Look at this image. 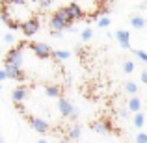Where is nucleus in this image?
I'll use <instances>...</instances> for the list:
<instances>
[{
	"label": "nucleus",
	"mask_w": 147,
	"mask_h": 143,
	"mask_svg": "<svg viewBox=\"0 0 147 143\" xmlns=\"http://www.w3.org/2000/svg\"><path fill=\"white\" fill-rule=\"evenodd\" d=\"M30 48L34 50V54H36L39 60H47V58L54 56L52 48H50L47 43H30Z\"/></svg>",
	"instance_id": "f257e3e1"
},
{
	"label": "nucleus",
	"mask_w": 147,
	"mask_h": 143,
	"mask_svg": "<svg viewBox=\"0 0 147 143\" xmlns=\"http://www.w3.org/2000/svg\"><path fill=\"white\" fill-rule=\"evenodd\" d=\"M21 30H22V34H24L26 37H32L34 34H37V30H39V21L34 19V17L26 19L24 22H21Z\"/></svg>",
	"instance_id": "f03ea898"
},
{
	"label": "nucleus",
	"mask_w": 147,
	"mask_h": 143,
	"mask_svg": "<svg viewBox=\"0 0 147 143\" xmlns=\"http://www.w3.org/2000/svg\"><path fill=\"white\" fill-rule=\"evenodd\" d=\"M22 61H24V56H22V50L21 48H11L9 52H7L6 60H4V63H9V65H17V67H22Z\"/></svg>",
	"instance_id": "7ed1b4c3"
},
{
	"label": "nucleus",
	"mask_w": 147,
	"mask_h": 143,
	"mask_svg": "<svg viewBox=\"0 0 147 143\" xmlns=\"http://www.w3.org/2000/svg\"><path fill=\"white\" fill-rule=\"evenodd\" d=\"M26 119H28V123L34 126V130H37L39 134H47L49 130H50V125L45 119H41V117H34V115H26Z\"/></svg>",
	"instance_id": "20e7f679"
},
{
	"label": "nucleus",
	"mask_w": 147,
	"mask_h": 143,
	"mask_svg": "<svg viewBox=\"0 0 147 143\" xmlns=\"http://www.w3.org/2000/svg\"><path fill=\"white\" fill-rule=\"evenodd\" d=\"M50 28H52V32H63V30H69L71 26H69V22L65 21L63 17H60L58 13H54L52 19H50Z\"/></svg>",
	"instance_id": "39448f33"
},
{
	"label": "nucleus",
	"mask_w": 147,
	"mask_h": 143,
	"mask_svg": "<svg viewBox=\"0 0 147 143\" xmlns=\"http://www.w3.org/2000/svg\"><path fill=\"white\" fill-rule=\"evenodd\" d=\"M4 69H6V73L9 75V78H13V80H19V82H24V80H26V75H24V71H22L21 67H17V65L4 63Z\"/></svg>",
	"instance_id": "423d86ee"
},
{
	"label": "nucleus",
	"mask_w": 147,
	"mask_h": 143,
	"mask_svg": "<svg viewBox=\"0 0 147 143\" xmlns=\"http://www.w3.org/2000/svg\"><path fill=\"white\" fill-rule=\"evenodd\" d=\"M28 93H30L28 86H19V87H15V89L11 91V99H13L15 104H21L22 100L28 97Z\"/></svg>",
	"instance_id": "0eeeda50"
},
{
	"label": "nucleus",
	"mask_w": 147,
	"mask_h": 143,
	"mask_svg": "<svg viewBox=\"0 0 147 143\" xmlns=\"http://www.w3.org/2000/svg\"><path fill=\"white\" fill-rule=\"evenodd\" d=\"M58 110H60L61 115H65V117H71L73 111H75V106H73V104L69 102L67 99H63V97H61V99L58 100Z\"/></svg>",
	"instance_id": "6e6552de"
},
{
	"label": "nucleus",
	"mask_w": 147,
	"mask_h": 143,
	"mask_svg": "<svg viewBox=\"0 0 147 143\" xmlns=\"http://www.w3.org/2000/svg\"><path fill=\"white\" fill-rule=\"evenodd\" d=\"M67 9H69V15H71L73 22H75V21H80V19L84 17V9H82V6H80L78 2H71L67 6Z\"/></svg>",
	"instance_id": "1a4fd4ad"
},
{
	"label": "nucleus",
	"mask_w": 147,
	"mask_h": 143,
	"mask_svg": "<svg viewBox=\"0 0 147 143\" xmlns=\"http://www.w3.org/2000/svg\"><path fill=\"white\" fill-rule=\"evenodd\" d=\"M115 37H117L119 45H121V47L125 48V50H129V48H130V43H129L130 34L127 32V30H117V32H115Z\"/></svg>",
	"instance_id": "9d476101"
},
{
	"label": "nucleus",
	"mask_w": 147,
	"mask_h": 143,
	"mask_svg": "<svg viewBox=\"0 0 147 143\" xmlns=\"http://www.w3.org/2000/svg\"><path fill=\"white\" fill-rule=\"evenodd\" d=\"M45 93H47V97H50V99H61L60 84H50V86H47L45 87Z\"/></svg>",
	"instance_id": "9b49d317"
},
{
	"label": "nucleus",
	"mask_w": 147,
	"mask_h": 143,
	"mask_svg": "<svg viewBox=\"0 0 147 143\" xmlns=\"http://www.w3.org/2000/svg\"><path fill=\"white\" fill-rule=\"evenodd\" d=\"M93 130L99 134H108L112 130V125L108 121H97V123H93Z\"/></svg>",
	"instance_id": "f8f14e48"
},
{
	"label": "nucleus",
	"mask_w": 147,
	"mask_h": 143,
	"mask_svg": "<svg viewBox=\"0 0 147 143\" xmlns=\"http://www.w3.org/2000/svg\"><path fill=\"white\" fill-rule=\"evenodd\" d=\"M129 110L134 111V113H140V110H142V100L138 99V97L129 99Z\"/></svg>",
	"instance_id": "ddd939ff"
},
{
	"label": "nucleus",
	"mask_w": 147,
	"mask_h": 143,
	"mask_svg": "<svg viewBox=\"0 0 147 143\" xmlns=\"http://www.w3.org/2000/svg\"><path fill=\"white\" fill-rule=\"evenodd\" d=\"M130 24H132L136 30H142V28H145L147 21H145L144 17H140V15H136V17H132V19H130Z\"/></svg>",
	"instance_id": "4468645a"
},
{
	"label": "nucleus",
	"mask_w": 147,
	"mask_h": 143,
	"mask_svg": "<svg viewBox=\"0 0 147 143\" xmlns=\"http://www.w3.org/2000/svg\"><path fill=\"white\" fill-rule=\"evenodd\" d=\"M56 13H58V15H60V17H63V19H65V21H67V22H69V26H71V24H73V19H71V15H69V9H67V6H63V7H60V9H58V11H56Z\"/></svg>",
	"instance_id": "2eb2a0df"
},
{
	"label": "nucleus",
	"mask_w": 147,
	"mask_h": 143,
	"mask_svg": "<svg viewBox=\"0 0 147 143\" xmlns=\"http://www.w3.org/2000/svg\"><path fill=\"white\" fill-rule=\"evenodd\" d=\"M80 134H82V128H80L78 125H75V126L69 128V138H71V140H78Z\"/></svg>",
	"instance_id": "dca6fc26"
},
{
	"label": "nucleus",
	"mask_w": 147,
	"mask_h": 143,
	"mask_svg": "<svg viewBox=\"0 0 147 143\" xmlns=\"http://www.w3.org/2000/svg\"><path fill=\"white\" fill-rule=\"evenodd\" d=\"M144 125H145V115L144 113H134V126L142 128Z\"/></svg>",
	"instance_id": "f3484780"
},
{
	"label": "nucleus",
	"mask_w": 147,
	"mask_h": 143,
	"mask_svg": "<svg viewBox=\"0 0 147 143\" xmlns=\"http://www.w3.org/2000/svg\"><path fill=\"white\" fill-rule=\"evenodd\" d=\"M54 58H56V60H69V58H71V52H69V50H54Z\"/></svg>",
	"instance_id": "a211bd4d"
},
{
	"label": "nucleus",
	"mask_w": 147,
	"mask_h": 143,
	"mask_svg": "<svg viewBox=\"0 0 147 143\" xmlns=\"http://www.w3.org/2000/svg\"><path fill=\"white\" fill-rule=\"evenodd\" d=\"M80 36H82V41H90L91 37H93V30L91 28H84L82 32H80Z\"/></svg>",
	"instance_id": "6ab92c4d"
},
{
	"label": "nucleus",
	"mask_w": 147,
	"mask_h": 143,
	"mask_svg": "<svg viewBox=\"0 0 147 143\" xmlns=\"http://www.w3.org/2000/svg\"><path fill=\"white\" fill-rule=\"evenodd\" d=\"M125 89L129 91L130 95H134V97H136V93H138V86H136L134 82H127V84H125Z\"/></svg>",
	"instance_id": "aec40b11"
},
{
	"label": "nucleus",
	"mask_w": 147,
	"mask_h": 143,
	"mask_svg": "<svg viewBox=\"0 0 147 143\" xmlns=\"http://www.w3.org/2000/svg\"><path fill=\"white\" fill-rule=\"evenodd\" d=\"M0 21L4 22V24H9V13H7V9H6V6L2 7V11H0Z\"/></svg>",
	"instance_id": "412c9836"
},
{
	"label": "nucleus",
	"mask_w": 147,
	"mask_h": 143,
	"mask_svg": "<svg viewBox=\"0 0 147 143\" xmlns=\"http://www.w3.org/2000/svg\"><path fill=\"white\" fill-rule=\"evenodd\" d=\"M134 69H136L134 61H125V65H123V71H125V73H129V75H130V73H132Z\"/></svg>",
	"instance_id": "4be33fe9"
},
{
	"label": "nucleus",
	"mask_w": 147,
	"mask_h": 143,
	"mask_svg": "<svg viewBox=\"0 0 147 143\" xmlns=\"http://www.w3.org/2000/svg\"><path fill=\"white\" fill-rule=\"evenodd\" d=\"M99 26L100 28H108V26H110V19L108 17H99Z\"/></svg>",
	"instance_id": "5701e85b"
},
{
	"label": "nucleus",
	"mask_w": 147,
	"mask_h": 143,
	"mask_svg": "<svg viewBox=\"0 0 147 143\" xmlns=\"http://www.w3.org/2000/svg\"><path fill=\"white\" fill-rule=\"evenodd\" d=\"M4 43H6V45H11V43H15V36H13L11 32H7L6 36H4Z\"/></svg>",
	"instance_id": "b1692460"
},
{
	"label": "nucleus",
	"mask_w": 147,
	"mask_h": 143,
	"mask_svg": "<svg viewBox=\"0 0 147 143\" xmlns=\"http://www.w3.org/2000/svg\"><path fill=\"white\" fill-rule=\"evenodd\" d=\"M134 54H136L144 63H147V52H145V50H134Z\"/></svg>",
	"instance_id": "393cba45"
},
{
	"label": "nucleus",
	"mask_w": 147,
	"mask_h": 143,
	"mask_svg": "<svg viewBox=\"0 0 147 143\" xmlns=\"http://www.w3.org/2000/svg\"><path fill=\"white\" fill-rule=\"evenodd\" d=\"M136 143H147V134L145 132H138L136 134Z\"/></svg>",
	"instance_id": "a878e982"
},
{
	"label": "nucleus",
	"mask_w": 147,
	"mask_h": 143,
	"mask_svg": "<svg viewBox=\"0 0 147 143\" xmlns=\"http://www.w3.org/2000/svg\"><path fill=\"white\" fill-rule=\"evenodd\" d=\"M50 6H52V2H50V0H41V2H39V7H41V9H47V7H50Z\"/></svg>",
	"instance_id": "bb28decb"
},
{
	"label": "nucleus",
	"mask_w": 147,
	"mask_h": 143,
	"mask_svg": "<svg viewBox=\"0 0 147 143\" xmlns=\"http://www.w3.org/2000/svg\"><path fill=\"white\" fill-rule=\"evenodd\" d=\"M7 78H9V75L6 73V69H0V80L4 82V80H7Z\"/></svg>",
	"instance_id": "cd10ccee"
},
{
	"label": "nucleus",
	"mask_w": 147,
	"mask_h": 143,
	"mask_svg": "<svg viewBox=\"0 0 147 143\" xmlns=\"http://www.w3.org/2000/svg\"><path fill=\"white\" fill-rule=\"evenodd\" d=\"M129 111L130 110H125V108H123V110H119V117H121V119H127V117H129Z\"/></svg>",
	"instance_id": "c85d7f7f"
},
{
	"label": "nucleus",
	"mask_w": 147,
	"mask_h": 143,
	"mask_svg": "<svg viewBox=\"0 0 147 143\" xmlns=\"http://www.w3.org/2000/svg\"><path fill=\"white\" fill-rule=\"evenodd\" d=\"M142 82H144V84H147V71H144V73H142Z\"/></svg>",
	"instance_id": "c756f323"
},
{
	"label": "nucleus",
	"mask_w": 147,
	"mask_h": 143,
	"mask_svg": "<svg viewBox=\"0 0 147 143\" xmlns=\"http://www.w3.org/2000/svg\"><path fill=\"white\" fill-rule=\"evenodd\" d=\"M61 34H63V32H52V36L54 37H61Z\"/></svg>",
	"instance_id": "7c9ffc66"
},
{
	"label": "nucleus",
	"mask_w": 147,
	"mask_h": 143,
	"mask_svg": "<svg viewBox=\"0 0 147 143\" xmlns=\"http://www.w3.org/2000/svg\"><path fill=\"white\" fill-rule=\"evenodd\" d=\"M37 143H49V141H47V140H39Z\"/></svg>",
	"instance_id": "2f4dec72"
},
{
	"label": "nucleus",
	"mask_w": 147,
	"mask_h": 143,
	"mask_svg": "<svg viewBox=\"0 0 147 143\" xmlns=\"http://www.w3.org/2000/svg\"><path fill=\"white\" fill-rule=\"evenodd\" d=\"M61 143H67V141H61Z\"/></svg>",
	"instance_id": "473e14b6"
}]
</instances>
